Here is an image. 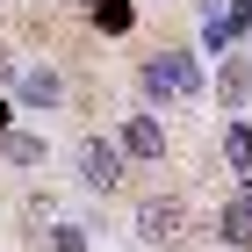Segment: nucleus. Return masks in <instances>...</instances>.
I'll use <instances>...</instances> for the list:
<instances>
[{"label": "nucleus", "mask_w": 252, "mask_h": 252, "mask_svg": "<svg viewBox=\"0 0 252 252\" xmlns=\"http://www.w3.org/2000/svg\"><path fill=\"white\" fill-rule=\"evenodd\" d=\"M137 94L152 108H180V101H202V65L194 51H152L137 65Z\"/></svg>", "instance_id": "obj_1"}, {"label": "nucleus", "mask_w": 252, "mask_h": 252, "mask_svg": "<svg viewBox=\"0 0 252 252\" xmlns=\"http://www.w3.org/2000/svg\"><path fill=\"white\" fill-rule=\"evenodd\" d=\"M72 173H79L87 194H116L123 173H130V158H123L116 137H79V144H72Z\"/></svg>", "instance_id": "obj_2"}, {"label": "nucleus", "mask_w": 252, "mask_h": 252, "mask_svg": "<svg viewBox=\"0 0 252 252\" xmlns=\"http://www.w3.org/2000/svg\"><path fill=\"white\" fill-rule=\"evenodd\" d=\"M137 238L158 252H180V238H188V202L180 194H144L137 202Z\"/></svg>", "instance_id": "obj_3"}, {"label": "nucleus", "mask_w": 252, "mask_h": 252, "mask_svg": "<svg viewBox=\"0 0 252 252\" xmlns=\"http://www.w3.org/2000/svg\"><path fill=\"white\" fill-rule=\"evenodd\" d=\"M116 144H123V158H130V166H158V158H166V123H158L152 108H137V116H123Z\"/></svg>", "instance_id": "obj_4"}, {"label": "nucleus", "mask_w": 252, "mask_h": 252, "mask_svg": "<svg viewBox=\"0 0 252 252\" xmlns=\"http://www.w3.org/2000/svg\"><path fill=\"white\" fill-rule=\"evenodd\" d=\"M15 94L29 101V108H43V116H51V108L65 101V72H58L51 58H36V65H22V72H15Z\"/></svg>", "instance_id": "obj_5"}, {"label": "nucleus", "mask_w": 252, "mask_h": 252, "mask_svg": "<svg viewBox=\"0 0 252 252\" xmlns=\"http://www.w3.org/2000/svg\"><path fill=\"white\" fill-rule=\"evenodd\" d=\"M216 238L223 252H252V180H238V194L216 209Z\"/></svg>", "instance_id": "obj_6"}, {"label": "nucleus", "mask_w": 252, "mask_h": 252, "mask_svg": "<svg viewBox=\"0 0 252 252\" xmlns=\"http://www.w3.org/2000/svg\"><path fill=\"white\" fill-rule=\"evenodd\" d=\"M216 101H223V108H245L252 101V58H216Z\"/></svg>", "instance_id": "obj_7"}, {"label": "nucleus", "mask_w": 252, "mask_h": 252, "mask_svg": "<svg viewBox=\"0 0 252 252\" xmlns=\"http://www.w3.org/2000/svg\"><path fill=\"white\" fill-rule=\"evenodd\" d=\"M223 166H231L238 180H252V123H245V116L223 123Z\"/></svg>", "instance_id": "obj_8"}, {"label": "nucleus", "mask_w": 252, "mask_h": 252, "mask_svg": "<svg viewBox=\"0 0 252 252\" xmlns=\"http://www.w3.org/2000/svg\"><path fill=\"white\" fill-rule=\"evenodd\" d=\"M0 158L29 173V166H43V137H36V130H15V123H7V130H0Z\"/></svg>", "instance_id": "obj_9"}, {"label": "nucleus", "mask_w": 252, "mask_h": 252, "mask_svg": "<svg viewBox=\"0 0 252 252\" xmlns=\"http://www.w3.org/2000/svg\"><path fill=\"white\" fill-rule=\"evenodd\" d=\"M87 22H94L101 36H130L137 7H130V0H87Z\"/></svg>", "instance_id": "obj_10"}, {"label": "nucleus", "mask_w": 252, "mask_h": 252, "mask_svg": "<svg viewBox=\"0 0 252 252\" xmlns=\"http://www.w3.org/2000/svg\"><path fill=\"white\" fill-rule=\"evenodd\" d=\"M43 252H87V223H72V216H58V223L43 231Z\"/></svg>", "instance_id": "obj_11"}, {"label": "nucleus", "mask_w": 252, "mask_h": 252, "mask_svg": "<svg viewBox=\"0 0 252 252\" xmlns=\"http://www.w3.org/2000/svg\"><path fill=\"white\" fill-rule=\"evenodd\" d=\"M223 22H231V36H252V0H223Z\"/></svg>", "instance_id": "obj_12"}, {"label": "nucleus", "mask_w": 252, "mask_h": 252, "mask_svg": "<svg viewBox=\"0 0 252 252\" xmlns=\"http://www.w3.org/2000/svg\"><path fill=\"white\" fill-rule=\"evenodd\" d=\"M15 72H22V65H15V58H7V51H0V79H15Z\"/></svg>", "instance_id": "obj_13"}, {"label": "nucleus", "mask_w": 252, "mask_h": 252, "mask_svg": "<svg viewBox=\"0 0 252 252\" xmlns=\"http://www.w3.org/2000/svg\"><path fill=\"white\" fill-rule=\"evenodd\" d=\"M0 130H7V94H0Z\"/></svg>", "instance_id": "obj_14"}]
</instances>
